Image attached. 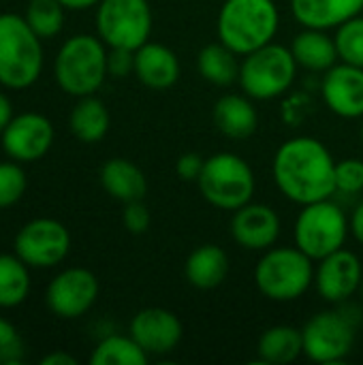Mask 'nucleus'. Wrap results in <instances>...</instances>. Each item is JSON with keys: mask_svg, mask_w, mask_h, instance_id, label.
<instances>
[{"mask_svg": "<svg viewBox=\"0 0 363 365\" xmlns=\"http://www.w3.org/2000/svg\"><path fill=\"white\" fill-rule=\"evenodd\" d=\"M197 186L210 205L216 210L235 212L252 201L255 173L242 156L233 152H218L205 158Z\"/></svg>", "mask_w": 363, "mask_h": 365, "instance_id": "4", "label": "nucleus"}, {"mask_svg": "<svg viewBox=\"0 0 363 365\" xmlns=\"http://www.w3.org/2000/svg\"><path fill=\"white\" fill-rule=\"evenodd\" d=\"M214 124L229 139H248L259 126V113L246 94H225L214 105Z\"/></svg>", "mask_w": 363, "mask_h": 365, "instance_id": "20", "label": "nucleus"}, {"mask_svg": "<svg viewBox=\"0 0 363 365\" xmlns=\"http://www.w3.org/2000/svg\"><path fill=\"white\" fill-rule=\"evenodd\" d=\"M107 75V51L101 38L77 34L68 38L56 58V79L73 96H90Z\"/></svg>", "mask_w": 363, "mask_h": 365, "instance_id": "7", "label": "nucleus"}, {"mask_svg": "<svg viewBox=\"0 0 363 365\" xmlns=\"http://www.w3.org/2000/svg\"><path fill=\"white\" fill-rule=\"evenodd\" d=\"M30 278L26 263L17 257L0 255V308H13L28 295Z\"/></svg>", "mask_w": 363, "mask_h": 365, "instance_id": "28", "label": "nucleus"}, {"mask_svg": "<svg viewBox=\"0 0 363 365\" xmlns=\"http://www.w3.org/2000/svg\"><path fill=\"white\" fill-rule=\"evenodd\" d=\"M182 334V321L165 308H143L131 321V336L148 355L160 357L173 353Z\"/></svg>", "mask_w": 363, "mask_h": 365, "instance_id": "15", "label": "nucleus"}, {"mask_svg": "<svg viewBox=\"0 0 363 365\" xmlns=\"http://www.w3.org/2000/svg\"><path fill=\"white\" fill-rule=\"evenodd\" d=\"M53 141L51 122L39 113H24L13 118L2 130V148L15 160L41 158Z\"/></svg>", "mask_w": 363, "mask_h": 365, "instance_id": "17", "label": "nucleus"}, {"mask_svg": "<svg viewBox=\"0 0 363 365\" xmlns=\"http://www.w3.org/2000/svg\"><path fill=\"white\" fill-rule=\"evenodd\" d=\"M291 9L304 28L332 30L359 15L363 0H291Z\"/></svg>", "mask_w": 363, "mask_h": 365, "instance_id": "19", "label": "nucleus"}, {"mask_svg": "<svg viewBox=\"0 0 363 365\" xmlns=\"http://www.w3.org/2000/svg\"><path fill=\"white\" fill-rule=\"evenodd\" d=\"M101 184L107 195L122 203L141 201L148 192V180L143 171L126 158L107 160L101 169Z\"/></svg>", "mask_w": 363, "mask_h": 365, "instance_id": "23", "label": "nucleus"}, {"mask_svg": "<svg viewBox=\"0 0 363 365\" xmlns=\"http://www.w3.org/2000/svg\"><path fill=\"white\" fill-rule=\"evenodd\" d=\"M24 359V344L21 338L17 336L15 327L0 319V364L17 365Z\"/></svg>", "mask_w": 363, "mask_h": 365, "instance_id": "33", "label": "nucleus"}, {"mask_svg": "<svg viewBox=\"0 0 363 365\" xmlns=\"http://www.w3.org/2000/svg\"><path fill=\"white\" fill-rule=\"evenodd\" d=\"M71 130L83 143L101 141L109 130V111L107 107L90 96H81V101L71 111Z\"/></svg>", "mask_w": 363, "mask_h": 365, "instance_id": "26", "label": "nucleus"}, {"mask_svg": "<svg viewBox=\"0 0 363 365\" xmlns=\"http://www.w3.org/2000/svg\"><path fill=\"white\" fill-rule=\"evenodd\" d=\"M317 263L315 287L327 304H347L362 289L363 267L355 252L340 248Z\"/></svg>", "mask_w": 363, "mask_h": 365, "instance_id": "12", "label": "nucleus"}, {"mask_svg": "<svg viewBox=\"0 0 363 365\" xmlns=\"http://www.w3.org/2000/svg\"><path fill=\"white\" fill-rule=\"evenodd\" d=\"M336 49L338 58L347 64L363 68V15H355L336 28Z\"/></svg>", "mask_w": 363, "mask_h": 365, "instance_id": "29", "label": "nucleus"}, {"mask_svg": "<svg viewBox=\"0 0 363 365\" xmlns=\"http://www.w3.org/2000/svg\"><path fill=\"white\" fill-rule=\"evenodd\" d=\"M312 282L315 261L297 246H272L255 267V284L259 293L278 304L300 299Z\"/></svg>", "mask_w": 363, "mask_h": 365, "instance_id": "3", "label": "nucleus"}, {"mask_svg": "<svg viewBox=\"0 0 363 365\" xmlns=\"http://www.w3.org/2000/svg\"><path fill=\"white\" fill-rule=\"evenodd\" d=\"M135 75L152 90H169L180 79V60L167 45L148 41L135 49Z\"/></svg>", "mask_w": 363, "mask_h": 365, "instance_id": "18", "label": "nucleus"}, {"mask_svg": "<svg viewBox=\"0 0 363 365\" xmlns=\"http://www.w3.org/2000/svg\"><path fill=\"white\" fill-rule=\"evenodd\" d=\"M150 355L135 342L133 336H109L98 342L90 364L92 365H145Z\"/></svg>", "mask_w": 363, "mask_h": 365, "instance_id": "27", "label": "nucleus"}, {"mask_svg": "<svg viewBox=\"0 0 363 365\" xmlns=\"http://www.w3.org/2000/svg\"><path fill=\"white\" fill-rule=\"evenodd\" d=\"M231 237L246 250L265 252L280 237V216L274 207L250 201L233 212Z\"/></svg>", "mask_w": 363, "mask_h": 365, "instance_id": "14", "label": "nucleus"}, {"mask_svg": "<svg viewBox=\"0 0 363 365\" xmlns=\"http://www.w3.org/2000/svg\"><path fill=\"white\" fill-rule=\"evenodd\" d=\"M96 30L109 47L139 49L152 34V9L148 0H101Z\"/></svg>", "mask_w": 363, "mask_h": 365, "instance_id": "10", "label": "nucleus"}, {"mask_svg": "<svg viewBox=\"0 0 363 365\" xmlns=\"http://www.w3.org/2000/svg\"><path fill=\"white\" fill-rule=\"evenodd\" d=\"M71 248V235L66 227L51 218H39L28 222L15 237L17 257L32 267L58 265Z\"/></svg>", "mask_w": 363, "mask_h": 365, "instance_id": "11", "label": "nucleus"}, {"mask_svg": "<svg viewBox=\"0 0 363 365\" xmlns=\"http://www.w3.org/2000/svg\"><path fill=\"white\" fill-rule=\"evenodd\" d=\"M297 62L291 47L267 43L244 56L240 64V86L252 101H272L289 92L297 75Z\"/></svg>", "mask_w": 363, "mask_h": 365, "instance_id": "5", "label": "nucleus"}, {"mask_svg": "<svg viewBox=\"0 0 363 365\" xmlns=\"http://www.w3.org/2000/svg\"><path fill=\"white\" fill-rule=\"evenodd\" d=\"M43 66V49L36 32L19 15H0V83L26 88L36 81Z\"/></svg>", "mask_w": 363, "mask_h": 365, "instance_id": "6", "label": "nucleus"}, {"mask_svg": "<svg viewBox=\"0 0 363 365\" xmlns=\"http://www.w3.org/2000/svg\"><path fill=\"white\" fill-rule=\"evenodd\" d=\"M26 21L36 32V36L58 34L64 24L62 2L60 0H32L28 6Z\"/></svg>", "mask_w": 363, "mask_h": 365, "instance_id": "30", "label": "nucleus"}, {"mask_svg": "<svg viewBox=\"0 0 363 365\" xmlns=\"http://www.w3.org/2000/svg\"><path fill=\"white\" fill-rule=\"evenodd\" d=\"M197 68H199V75L214 86H231L240 77L237 53L229 49L227 45H223L220 41L210 43L199 51Z\"/></svg>", "mask_w": 363, "mask_h": 365, "instance_id": "25", "label": "nucleus"}, {"mask_svg": "<svg viewBox=\"0 0 363 365\" xmlns=\"http://www.w3.org/2000/svg\"><path fill=\"white\" fill-rule=\"evenodd\" d=\"M227 274H229V257L216 244L197 246L184 263V276L188 284H193L199 291H212L220 287L227 280Z\"/></svg>", "mask_w": 363, "mask_h": 365, "instance_id": "21", "label": "nucleus"}, {"mask_svg": "<svg viewBox=\"0 0 363 365\" xmlns=\"http://www.w3.org/2000/svg\"><path fill=\"white\" fill-rule=\"evenodd\" d=\"M291 51L300 66L315 73H325L340 60L334 36L321 28H304L300 34H295Z\"/></svg>", "mask_w": 363, "mask_h": 365, "instance_id": "22", "label": "nucleus"}, {"mask_svg": "<svg viewBox=\"0 0 363 365\" xmlns=\"http://www.w3.org/2000/svg\"><path fill=\"white\" fill-rule=\"evenodd\" d=\"M351 225L332 199L302 205L295 220V246L312 261H321L327 255L344 248Z\"/></svg>", "mask_w": 363, "mask_h": 365, "instance_id": "8", "label": "nucleus"}, {"mask_svg": "<svg viewBox=\"0 0 363 365\" xmlns=\"http://www.w3.org/2000/svg\"><path fill=\"white\" fill-rule=\"evenodd\" d=\"M362 141H363V118H362Z\"/></svg>", "mask_w": 363, "mask_h": 365, "instance_id": "41", "label": "nucleus"}, {"mask_svg": "<svg viewBox=\"0 0 363 365\" xmlns=\"http://www.w3.org/2000/svg\"><path fill=\"white\" fill-rule=\"evenodd\" d=\"M272 173L278 190L297 205L336 195V160L327 145L315 137L287 139L274 154Z\"/></svg>", "mask_w": 363, "mask_h": 365, "instance_id": "1", "label": "nucleus"}, {"mask_svg": "<svg viewBox=\"0 0 363 365\" xmlns=\"http://www.w3.org/2000/svg\"><path fill=\"white\" fill-rule=\"evenodd\" d=\"M359 317L355 310H323L317 312L304 327V355L317 364H338L344 361L357 336Z\"/></svg>", "mask_w": 363, "mask_h": 365, "instance_id": "9", "label": "nucleus"}, {"mask_svg": "<svg viewBox=\"0 0 363 365\" xmlns=\"http://www.w3.org/2000/svg\"><path fill=\"white\" fill-rule=\"evenodd\" d=\"M363 190V160L344 158L336 163V192L359 195Z\"/></svg>", "mask_w": 363, "mask_h": 365, "instance_id": "32", "label": "nucleus"}, {"mask_svg": "<svg viewBox=\"0 0 363 365\" xmlns=\"http://www.w3.org/2000/svg\"><path fill=\"white\" fill-rule=\"evenodd\" d=\"M98 297V280L92 272L73 267L62 272L47 287V306L60 319L86 314Z\"/></svg>", "mask_w": 363, "mask_h": 365, "instance_id": "13", "label": "nucleus"}, {"mask_svg": "<svg viewBox=\"0 0 363 365\" xmlns=\"http://www.w3.org/2000/svg\"><path fill=\"white\" fill-rule=\"evenodd\" d=\"M323 101L332 113L344 120L363 118V68L355 64H334L321 83Z\"/></svg>", "mask_w": 363, "mask_h": 365, "instance_id": "16", "label": "nucleus"}, {"mask_svg": "<svg viewBox=\"0 0 363 365\" xmlns=\"http://www.w3.org/2000/svg\"><path fill=\"white\" fill-rule=\"evenodd\" d=\"M203 165H205V158L199 156L197 152H186L178 158L175 163V173L180 180L184 182H197L201 171H203Z\"/></svg>", "mask_w": 363, "mask_h": 365, "instance_id": "36", "label": "nucleus"}, {"mask_svg": "<svg viewBox=\"0 0 363 365\" xmlns=\"http://www.w3.org/2000/svg\"><path fill=\"white\" fill-rule=\"evenodd\" d=\"M26 190V175L13 163H0V207H9L21 199Z\"/></svg>", "mask_w": 363, "mask_h": 365, "instance_id": "31", "label": "nucleus"}, {"mask_svg": "<svg viewBox=\"0 0 363 365\" xmlns=\"http://www.w3.org/2000/svg\"><path fill=\"white\" fill-rule=\"evenodd\" d=\"M278 28L280 13L274 0H225L216 19L218 41L237 56L272 43Z\"/></svg>", "mask_w": 363, "mask_h": 365, "instance_id": "2", "label": "nucleus"}, {"mask_svg": "<svg viewBox=\"0 0 363 365\" xmlns=\"http://www.w3.org/2000/svg\"><path fill=\"white\" fill-rule=\"evenodd\" d=\"M362 291H363V284H362Z\"/></svg>", "mask_w": 363, "mask_h": 365, "instance_id": "42", "label": "nucleus"}, {"mask_svg": "<svg viewBox=\"0 0 363 365\" xmlns=\"http://www.w3.org/2000/svg\"><path fill=\"white\" fill-rule=\"evenodd\" d=\"M349 225H351V233H353V237L359 242L363 246V201L355 207V212L351 214V220H349Z\"/></svg>", "mask_w": 363, "mask_h": 365, "instance_id": "37", "label": "nucleus"}, {"mask_svg": "<svg viewBox=\"0 0 363 365\" xmlns=\"http://www.w3.org/2000/svg\"><path fill=\"white\" fill-rule=\"evenodd\" d=\"M11 113H13V107H11V103H9V98H6L4 94H0V133H2V130L6 128V124L13 120Z\"/></svg>", "mask_w": 363, "mask_h": 365, "instance_id": "39", "label": "nucleus"}, {"mask_svg": "<svg viewBox=\"0 0 363 365\" xmlns=\"http://www.w3.org/2000/svg\"><path fill=\"white\" fill-rule=\"evenodd\" d=\"M60 2H62V6H66V9H88V6L98 4L101 0H60Z\"/></svg>", "mask_w": 363, "mask_h": 365, "instance_id": "40", "label": "nucleus"}, {"mask_svg": "<svg viewBox=\"0 0 363 365\" xmlns=\"http://www.w3.org/2000/svg\"><path fill=\"white\" fill-rule=\"evenodd\" d=\"M122 222L124 227L133 233V235H141L150 229V210L143 205V199L141 201H131L126 203L124 207V214H122Z\"/></svg>", "mask_w": 363, "mask_h": 365, "instance_id": "34", "label": "nucleus"}, {"mask_svg": "<svg viewBox=\"0 0 363 365\" xmlns=\"http://www.w3.org/2000/svg\"><path fill=\"white\" fill-rule=\"evenodd\" d=\"M107 73L113 77H126L135 73V51L111 47V53H107Z\"/></svg>", "mask_w": 363, "mask_h": 365, "instance_id": "35", "label": "nucleus"}, {"mask_svg": "<svg viewBox=\"0 0 363 365\" xmlns=\"http://www.w3.org/2000/svg\"><path fill=\"white\" fill-rule=\"evenodd\" d=\"M41 364L43 365H75L77 361H75L71 355H66V353H51V355L43 357V359H41Z\"/></svg>", "mask_w": 363, "mask_h": 365, "instance_id": "38", "label": "nucleus"}, {"mask_svg": "<svg viewBox=\"0 0 363 365\" xmlns=\"http://www.w3.org/2000/svg\"><path fill=\"white\" fill-rule=\"evenodd\" d=\"M259 359L263 364L285 365L300 359L304 355L302 329L293 325H274L265 329L257 344Z\"/></svg>", "mask_w": 363, "mask_h": 365, "instance_id": "24", "label": "nucleus"}]
</instances>
